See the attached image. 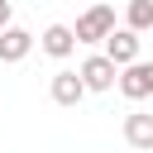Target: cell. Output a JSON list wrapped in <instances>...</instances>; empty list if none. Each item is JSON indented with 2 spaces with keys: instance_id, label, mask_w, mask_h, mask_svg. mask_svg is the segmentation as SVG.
Listing matches in <instances>:
<instances>
[{
  "instance_id": "obj_4",
  "label": "cell",
  "mask_w": 153,
  "mask_h": 153,
  "mask_svg": "<svg viewBox=\"0 0 153 153\" xmlns=\"http://www.w3.org/2000/svg\"><path fill=\"white\" fill-rule=\"evenodd\" d=\"M105 57L115 62V67H124V62H134L139 57V33L124 24V29H110L105 33Z\"/></svg>"
},
{
  "instance_id": "obj_1",
  "label": "cell",
  "mask_w": 153,
  "mask_h": 153,
  "mask_svg": "<svg viewBox=\"0 0 153 153\" xmlns=\"http://www.w3.org/2000/svg\"><path fill=\"white\" fill-rule=\"evenodd\" d=\"M120 96L124 100H148L153 96V62H143V57L124 62L120 67Z\"/></svg>"
},
{
  "instance_id": "obj_2",
  "label": "cell",
  "mask_w": 153,
  "mask_h": 153,
  "mask_svg": "<svg viewBox=\"0 0 153 153\" xmlns=\"http://www.w3.org/2000/svg\"><path fill=\"white\" fill-rule=\"evenodd\" d=\"M110 29H115V10H110V5H91V10L76 19L72 33H76V43H105Z\"/></svg>"
},
{
  "instance_id": "obj_3",
  "label": "cell",
  "mask_w": 153,
  "mask_h": 153,
  "mask_svg": "<svg viewBox=\"0 0 153 153\" xmlns=\"http://www.w3.org/2000/svg\"><path fill=\"white\" fill-rule=\"evenodd\" d=\"M76 72H81L86 91H110V86L120 81V67H115V62H110L105 53H91V57H86V62H81Z\"/></svg>"
},
{
  "instance_id": "obj_6",
  "label": "cell",
  "mask_w": 153,
  "mask_h": 153,
  "mask_svg": "<svg viewBox=\"0 0 153 153\" xmlns=\"http://www.w3.org/2000/svg\"><path fill=\"white\" fill-rule=\"evenodd\" d=\"M29 53H33V33L19 24H5L0 29V62H24Z\"/></svg>"
},
{
  "instance_id": "obj_8",
  "label": "cell",
  "mask_w": 153,
  "mask_h": 153,
  "mask_svg": "<svg viewBox=\"0 0 153 153\" xmlns=\"http://www.w3.org/2000/svg\"><path fill=\"white\" fill-rule=\"evenodd\" d=\"M124 139H129V148H143V153H153V115H148V110H134V115H124Z\"/></svg>"
},
{
  "instance_id": "obj_7",
  "label": "cell",
  "mask_w": 153,
  "mask_h": 153,
  "mask_svg": "<svg viewBox=\"0 0 153 153\" xmlns=\"http://www.w3.org/2000/svg\"><path fill=\"white\" fill-rule=\"evenodd\" d=\"M38 48H43L48 57H72V48H76L72 24H48V29H43V38H38Z\"/></svg>"
},
{
  "instance_id": "obj_10",
  "label": "cell",
  "mask_w": 153,
  "mask_h": 153,
  "mask_svg": "<svg viewBox=\"0 0 153 153\" xmlns=\"http://www.w3.org/2000/svg\"><path fill=\"white\" fill-rule=\"evenodd\" d=\"M10 24V0H0V29Z\"/></svg>"
},
{
  "instance_id": "obj_9",
  "label": "cell",
  "mask_w": 153,
  "mask_h": 153,
  "mask_svg": "<svg viewBox=\"0 0 153 153\" xmlns=\"http://www.w3.org/2000/svg\"><path fill=\"white\" fill-rule=\"evenodd\" d=\"M124 24H129L134 33L153 29V0H129V5H124Z\"/></svg>"
},
{
  "instance_id": "obj_5",
  "label": "cell",
  "mask_w": 153,
  "mask_h": 153,
  "mask_svg": "<svg viewBox=\"0 0 153 153\" xmlns=\"http://www.w3.org/2000/svg\"><path fill=\"white\" fill-rule=\"evenodd\" d=\"M48 91H53V100H57L62 110H72V105H81L86 81H81V72H67V67H62V72H53V86H48Z\"/></svg>"
}]
</instances>
